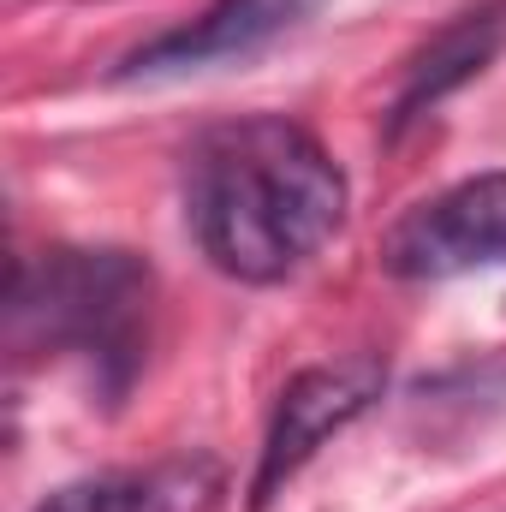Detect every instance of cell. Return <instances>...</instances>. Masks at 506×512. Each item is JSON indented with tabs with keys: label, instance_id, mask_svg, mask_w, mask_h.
<instances>
[{
	"label": "cell",
	"instance_id": "obj_6",
	"mask_svg": "<svg viewBox=\"0 0 506 512\" xmlns=\"http://www.w3.org/2000/svg\"><path fill=\"white\" fill-rule=\"evenodd\" d=\"M221 501H227V465L215 453H173L155 465L78 477L30 512H215Z\"/></svg>",
	"mask_w": 506,
	"mask_h": 512
},
{
	"label": "cell",
	"instance_id": "obj_1",
	"mask_svg": "<svg viewBox=\"0 0 506 512\" xmlns=\"http://www.w3.org/2000/svg\"><path fill=\"white\" fill-rule=\"evenodd\" d=\"M346 173L316 131L280 114L209 126L185 155V221L209 268L280 286L346 221Z\"/></svg>",
	"mask_w": 506,
	"mask_h": 512
},
{
	"label": "cell",
	"instance_id": "obj_3",
	"mask_svg": "<svg viewBox=\"0 0 506 512\" xmlns=\"http://www.w3.org/2000/svg\"><path fill=\"white\" fill-rule=\"evenodd\" d=\"M387 387V364L381 358H340V364H316L298 370L292 382L280 387L268 435H262V459L251 477V501L268 507L340 429H352Z\"/></svg>",
	"mask_w": 506,
	"mask_h": 512
},
{
	"label": "cell",
	"instance_id": "obj_5",
	"mask_svg": "<svg viewBox=\"0 0 506 512\" xmlns=\"http://www.w3.org/2000/svg\"><path fill=\"white\" fill-rule=\"evenodd\" d=\"M322 0H209L191 24L161 30L120 66V78H173V72H203L227 60H251L256 48L280 42L298 30Z\"/></svg>",
	"mask_w": 506,
	"mask_h": 512
},
{
	"label": "cell",
	"instance_id": "obj_2",
	"mask_svg": "<svg viewBox=\"0 0 506 512\" xmlns=\"http://www.w3.org/2000/svg\"><path fill=\"white\" fill-rule=\"evenodd\" d=\"M155 310V274L131 251H42L18 262L6 334L12 352H72L108 387H126L143 364Z\"/></svg>",
	"mask_w": 506,
	"mask_h": 512
},
{
	"label": "cell",
	"instance_id": "obj_4",
	"mask_svg": "<svg viewBox=\"0 0 506 512\" xmlns=\"http://www.w3.org/2000/svg\"><path fill=\"white\" fill-rule=\"evenodd\" d=\"M506 262V173H477L417 203L381 245V268L399 280H453Z\"/></svg>",
	"mask_w": 506,
	"mask_h": 512
},
{
	"label": "cell",
	"instance_id": "obj_7",
	"mask_svg": "<svg viewBox=\"0 0 506 512\" xmlns=\"http://www.w3.org/2000/svg\"><path fill=\"white\" fill-rule=\"evenodd\" d=\"M501 42H506V0H489V6H477V12H465V18H453V24L405 66V84H399V96H393V126L429 114L441 96H453L459 84H471V78L501 54Z\"/></svg>",
	"mask_w": 506,
	"mask_h": 512
}]
</instances>
